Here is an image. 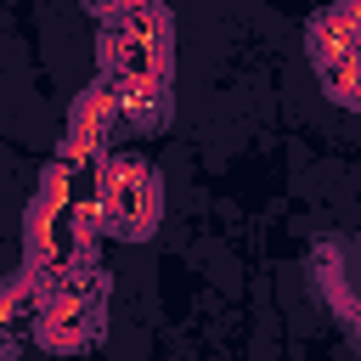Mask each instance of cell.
<instances>
[{
  "instance_id": "cell-3",
  "label": "cell",
  "mask_w": 361,
  "mask_h": 361,
  "mask_svg": "<svg viewBox=\"0 0 361 361\" xmlns=\"http://www.w3.org/2000/svg\"><path fill=\"white\" fill-rule=\"evenodd\" d=\"M169 118V96L164 85H141V90H118V124H130L135 135H152Z\"/></svg>"
},
{
  "instance_id": "cell-1",
  "label": "cell",
  "mask_w": 361,
  "mask_h": 361,
  "mask_svg": "<svg viewBox=\"0 0 361 361\" xmlns=\"http://www.w3.org/2000/svg\"><path fill=\"white\" fill-rule=\"evenodd\" d=\"M102 73L113 90L164 85L169 73V17L158 0H130L102 28Z\"/></svg>"
},
{
  "instance_id": "cell-2",
  "label": "cell",
  "mask_w": 361,
  "mask_h": 361,
  "mask_svg": "<svg viewBox=\"0 0 361 361\" xmlns=\"http://www.w3.org/2000/svg\"><path fill=\"white\" fill-rule=\"evenodd\" d=\"M96 214H102V231L124 237V243H141L158 231V214H164V192H158V169L135 152L124 158H107L102 164V186H96Z\"/></svg>"
}]
</instances>
